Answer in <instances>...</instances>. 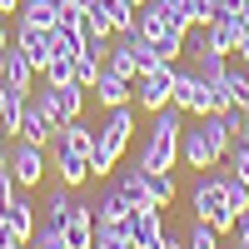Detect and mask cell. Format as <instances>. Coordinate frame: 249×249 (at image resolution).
<instances>
[{"label":"cell","instance_id":"obj_21","mask_svg":"<svg viewBox=\"0 0 249 249\" xmlns=\"http://www.w3.org/2000/svg\"><path fill=\"white\" fill-rule=\"evenodd\" d=\"M15 20H25V25H60V0H20Z\"/></svg>","mask_w":249,"mask_h":249},{"label":"cell","instance_id":"obj_38","mask_svg":"<svg viewBox=\"0 0 249 249\" xmlns=\"http://www.w3.org/2000/svg\"><path fill=\"white\" fill-rule=\"evenodd\" d=\"M0 239H10V224H5V210H0Z\"/></svg>","mask_w":249,"mask_h":249},{"label":"cell","instance_id":"obj_26","mask_svg":"<svg viewBox=\"0 0 249 249\" xmlns=\"http://www.w3.org/2000/svg\"><path fill=\"white\" fill-rule=\"evenodd\" d=\"M184 239H190V249H224V244H219L224 234L214 230V224H204V219H195V230L184 234Z\"/></svg>","mask_w":249,"mask_h":249},{"label":"cell","instance_id":"obj_34","mask_svg":"<svg viewBox=\"0 0 249 249\" xmlns=\"http://www.w3.org/2000/svg\"><path fill=\"white\" fill-rule=\"evenodd\" d=\"M234 55L249 65V25H239V40H234Z\"/></svg>","mask_w":249,"mask_h":249},{"label":"cell","instance_id":"obj_1","mask_svg":"<svg viewBox=\"0 0 249 249\" xmlns=\"http://www.w3.org/2000/svg\"><path fill=\"white\" fill-rule=\"evenodd\" d=\"M179 135H184V110L175 105H164V110H155V120H150V130H144V144H140V164L144 170H175V160H179Z\"/></svg>","mask_w":249,"mask_h":249},{"label":"cell","instance_id":"obj_28","mask_svg":"<svg viewBox=\"0 0 249 249\" xmlns=\"http://www.w3.org/2000/svg\"><path fill=\"white\" fill-rule=\"evenodd\" d=\"M100 65H105V60H100V55H90V50H80L75 55V80H80V85H95V75H100Z\"/></svg>","mask_w":249,"mask_h":249},{"label":"cell","instance_id":"obj_22","mask_svg":"<svg viewBox=\"0 0 249 249\" xmlns=\"http://www.w3.org/2000/svg\"><path fill=\"white\" fill-rule=\"evenodd\" d=\"M90 249H135L130 244V219L124 224H95V244Z\"/></svg>","mask_w":249,"mask_h":249},{"label":"cell","instance_id":"obj_7","mask_svg":"<svg viewBox=\"0 0 249 249\" xmlns=\"http://www.w3.org/2000/svg\"><path fill=\"white\" fill-rule=\"evenodd\" d=\"M10 179L20 190H35V184L45 179V144H30V140L15 135V144H10Z\"/></svg>","mask_w":249,"mask_h":249},{"label":"cell","instance_id":"obj_8","mask_svg":"<svg viewBox=\"0 0 249 249\" xmlns=\"http://www.w3.org/2000/svg\"><path fill=\"white\" fill-rule=\"evenodd\" d=\"M179 160L190 164V170H214V164L224 160V144L204 130V124H195V130L179 135Z\"/></svg>","mask_w":249,"mask_h":249},{"label":"cell","instance_id":"obj_4","mask_svg":"<svg viewBox=\"0 0 249 249\" xmlns=\"http://www.w3.org/2000/svg\"><path fill=\"white\" fill-rule=\"evenodd\" d=\"M190 210H195V219H204V224H214L219 234H234V210H230V195H224V184H219V170H199V179H195V190H190Z\"/></svg>","mask_w":249,"mask_h":249},{"label":"cell","instance_id":"obj_24","mask_svg":"<svg viewBox=\"0 0 249 249\" xmlns=\"http://www.w3.org/2000/svg\"><path fill=\"white\" fill-rule=\"evenodd\" d=\"M25 249H70V244H65V230H60V224L40 219V224H35V234L25 239Z\"/></svg>","mask_w":249,"mask_h":249},{"label":"cell","instance_id":"obj_3","mask_svg":"<svg viewBox=\"0 0 249 249\" xmlns=\"http://www.w3.org/2000/svg\"><path fill=\"white\" fill-rule=\"evenodd\" d=\"M130 135H135V100H130V105H115L105 115V124L95 130V150H90V175L95 179L110 175L120 164V155L130 150Z\"/></svg>","mask_w":249,"mask_h":249},{"label":"cell","instance_id":"obj_37","mask_svg":"<svg viewBox=\"0 0 249 249\" xmlns=\"http://www.w3.org/2000/svg\"><path fill=\"white\" fill-rule=\"evenodd\" d=\"M0 170H10V150H5V144H0Z\"/></svg>","mask_w":249,"mask_h":249},{"label":"cell","instance_id":"obj_14","mask_svg":"<svg viewBox=\"0 0 249 249\" xmlns=\"http://www.w3.org/2000/svg\"><path fill=\"white\" fill-rule=\"evenodd\" d=\"M204 40H210V45L219 50V55H234V40H239V20L230 15V10H219L214 20H210V25H195Z\"/></svg>","mask_w":249,"mask_h":249},{"label":"cell","instance_id":"obj_32","mask_svg":"<svg viewBox=\"0 0 249 249\" xmlns=\"http://www.w3.org/2000/svg\"><path fill=\"white\" fill-rule=\"evenodd\" d=\"M224 10H230L239 25H249V0H224Z\"/></svg>","mask_w":249,"mask_h":249},{"label":"cell","instance_id":"obj_41","mask_svg":"<svg viewBox=\"0 0 249 249\" xmlns=\"http://www.w3.org/2000/svg\"><path fill=\"white\" fill-rule=\"evenodd\" d=\"M244 140H249V135H244Z\"/></svg>","mask_w":249,"mask_h":249},{"label":"cell","instance_id":"obj_5","mask_svg":"<svg viewBox=\"0 0 249 249\" xmlns=\"http://www.w3.org/2000/svg\"><path fill=\"white\" fill-rule=\"evenodd\" d=\"M30 100L40 110H45V120L55 124H70V120H80V110H85V85H80V80H70V85H40V90H30Z\"/></svg>","mask_w":249,"mask_h":249},{"label":"cell","instance_id":"obj_35","mask_svg":"<svg viewBox=\"0 0 249 249\" xmlns=\"http://www.w3.org/2000/svg\"><path fill=\"white\" fill-rule=\"evenodd\" d=\"M234 239H239V244H249V210L234 219Z\"/></svg>","mask_w":249,"mask_h":249},{"label":"cell","instance_id":"obj_9","mask_svg":"<svg viewBox=\"0 0 249 249\" xmlns=\"http://www.w3.org/2000/svg\"><path fill=\"white\" fill-rule=\"evenodd\" d=\"M130 90H135L130 75H120L115 65H100L95 85H90V100H95V105H105V110H115V105H130Z\"/></svg>","mask_w":249,"mask_h":249},{"label":"cell","instance_id":"obj_11","mask_svg":"<svg viewBox=\"0 0 249 249\" xmlns=\"http://www.w3.org/2000/svg\"><path fill=\"white\" fill-rule=\"evenodd\" d=\"M15 135H20V140H30V144H45V150H50L60 130H55V124L45 120V110H40L35 100L25 95V110H20V130H15Z\"/></svg>","mask_w":249,"mask_h":249},{"label":"cell","instance_id":"obj_6","mask_svg":"<svg viewBox=\"0 0 249 249\" xmlns=\"http://www.w3.org/2000/svg\"><path fill=\"white\" fill-rule=\"evenodd\" d=\"M170 95H175V65H160V70H140L135 75V90H130V100L140 110H164L170 105Z\"/></svg>","mask_w":249,"mask_h":249},{"label":"cell","instance_id":"obj_13","mask_svg":"<svg viewBox=\"0 0 249 249\" xmlns=\"http://www.w3.org/2000/svg\"><path fill=\"white\" fill-rule=\"evenodd\" d=\"M90 214H95V224H124V219L135 214V204L124 199V190H120V184H110V190L90 204Z\"/></svg>","mask_w":249,"mask_h":249},{"label":"cell","instance_id":"obj_29","mask_svg":"<svg viewBox=\"0 0 249 249\" xmlns=\"http://www.w3.org/2000/svg\"><path fill=\"white\" fill-rule=\"evenodd\" d=\"M224 160H230V170H234V175H239V179L249 184V140H234V144H230V155H224Z\"/></svg>","mask_w":249,"mask_h":249},{"label":"cell","instance_id":"obj_40","mask_svg":"<svg viewBox=\"0 0 249 249\" xmlns=\"http://www.w3.org/2000/svg\"><path fill=\"white\" fill-rule=\"evenodd\" d=\"M130 5H135V10H140V5H144V0H130Z\"/></svg>","mask_w":249,"mask_h":249},{"label":"cell","instance_id":"obj_10","mask_svg":"<svg viewBox=\"0 0 249 249\" xmlns=\"http://www.w3.org/2000/svg\"><path fill=\"white\" fill-rule=\"evenodd\" d=\"M160 239H164L160 204H135V214H130V244L135 249H160Z\"/></svg>","mask_w":249,"mask_h":249},{"label":"cell","instance_id":"obj_2","mask_svg":"<svg viewBox=\"0 0 249 249\" xmlns=\"http://www.w3.org/2000/svg\"><path fill=\"white\" fill-rule=\"evenodd\" d=\"M90 150H95V130L85 120H70V124H60V135L50 144V155H55V175L70 184H85L90 179Z\"/></svg>","mask_w":249,"mask_h":249},{"label":"cell","instance_id":"obj_33","mask_svg":"<svg viewBox=\"0 0 249 249\" xmlns=\"http://www.w3.org/2000/svg\"><path fill=\"white\" fill-rule=\"evenodd\" d=\"M15 40V15H0V50Z\"/></svg>","mask_w":249,"mask_h":249},{"label":"cell","instance_id":"obj_27","mask_svg":"<svg viewBox=\"0 0 249 249\" xmlns=\"http://www.w3.org/2000/svg\"><path fill=\"white\" fill-rule=\"evenodd\" d=\"M45 80H50V85H70V80H75V55H50Z\"/></svg>","mask_w":249,"mask_h":249},{"label":"cell","instance_id":"obj_19","mask_svg":"<svg viewBox=\"0 0 249 249\" xmlns=\"http://www.w3.org/2000/svg\"><path fill=\"white\" fill-rule=\"evenodd\" d=\"M135 30H140L144 40H155V45H160V40H164V35H170L175 25H170V20H164V10L155 5V0H144V5L135 10Z\"/></svg>","mask_w":249,"mask_h":249},{"label":"cell","instance_id":"obj_17","mask_svg":"<svg viewBox=\"0 0 249 249\" xmlns=\"http://www.w3.org/2000/svg\"><path fill=\"white\" fill-rule=\"evenodd\" d=\"M115 184L124 190V199H130V204H155V195H150V170H144L140 160H135V164H124Z\"/></svg>","mask_w":249,"mask_h":249},{"label":"cell","instance_id":"obj_18","mask_svg":"<svg viewBox=\"0 0 249 249\" xmlns=\"http://www.w3.org/2000/svg\"><path fill=\"white\" fill-rule=\"evenodd\" d=\"M25 95L30 90H20V85H10V80H0V130H20V110H25Z\"/></svg>","mask_w":249,"mask_h":249},{"label":"cell","instance_id":"obj_16","mask_svg":"<svg viewBox=\"0 0 249 249\" xmlns=\"http://www.w3.org/2000/svg\"><path fill=\"white\" fill-rule=\"evenodd\" d=\"M5 224H10V234H20V239H30L35 234V204L25 199V190H15L10 199H5Z\"/></svg>","mask_w":249,"mask_h":249},{"label":"cell","instance_id":"obj_36","mask_svg":"<svg viewBox=\"0 0 249 249\" xmlns=\"http://www.w3.org/2000/svg\"><path fill=\"white\" fill-rule=\"evenodd\" d=\"M20 10V0H0V15H15Z\"/></svg>","mask_w":249,"mask_h":249},{"label":"cell","instance_id":"obj_15","mask_svg":"<svg viewBox=\"0 0 249 249\" xmlns=\"http://www.w3.org/2000/svg\"><path fill=\"white\" fill-rule=\"evenodd\" d=\"M60 230H65V244L70 249H90L95 244V214H90V204H75Z\"/></svg>","mask_w":249,"mask_h":249},{"label":"cell","instance_id":"obj_30","mask_svg":"<svg viewBox=\"0 0 249 249\" xmlns=\"http://www.w3.org/2000/svg\"><path fill=\"white\" fill-rule=\"evenodd\" d=\"M184 5H190V20H195V25H210V20L224 10V0H184Z\"/></svg>","mask_w":249,"mask_h":249},{"label":"cell","instance_id":"obj_25","mask_svg":"<svg viewBox=\"0 0 249 249\" xmlns=\"http://www.w3.org/2000/svg\"><path fill=\"white\" fill-rule=\"evenodd\" d=\"M219 184H224V195H230V210L244 214V210H249V184H244L234 170H219Z\"/></svg>","mask_w":249,"mask_h":249},{"label":"cell","instance_id":"obj_23","mask_svg":"<svg viewBox=\"0 0 249 249\" xmlns=\"http://www.w3.org/2000/svg\"><path fill=\"white\" fill-rule=\"evenodd\" d=\"M224 90H230V105H244L249 110V65H244V60L224 70Z\"/></svg>","mask_w":249,"mask_h":249},{"label":"cell","instance_id":"obj_31","mask_svg":"<svg viewBox=\"0 0 249 249\" xmlns=\"http://www.w3.org/2000/svg\"><path fill=\"white\" fill-rule=\"evenodd\" d=\"M160 249H190V239H184L179 230H170V224H164V239H160Z\"/></svg>","mask_w":249,"mask_h":249},{"label":"cell","instance_id":"obj_39","mask_svg":"<svg viewBox=\"0 0 249 249\" xmlns=\"http://www.w3.org/2000/svg\"><path fill=\"white\" fill-rule=\"evenodd\" d=\"M60 5H80V10H85V5H95V0H60Z\"/></svg>","mask_w":249,"mask_h":249},{"label":"cell","instance_id":"obj_20","mask_svg":"<svg viewBox=\"0 0 249 249\" xmlns=\"http://www.w3.org/2000/svg\"><path fill=\"white\" fill-rule=\"evenodd\" d=\"M85 10H90V5H85ZM95 10L105 15L110 35H124V30H135V5H130V0H95Z\"/></svg>","mask_w":249,"mask_h":249},{"label":"cell","instance_id":"obj_12","mask_svg":"<svg viewBox=\"0 0 249 249\" xmlns=\"http://www.w3.org/2000/svg\"><path fill=\"white\" fill-rule=\"evenodd\" d=\"M0 80H10V85H20V90H35V65L25 60V50H20L15 40L0 50Z\"/></svg>","mask_w":249,"mask_h":249}]
</instances>
